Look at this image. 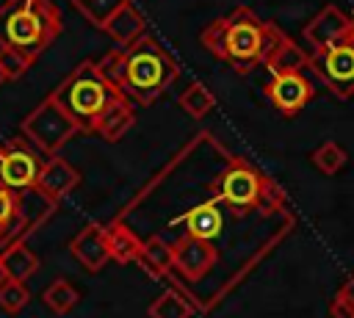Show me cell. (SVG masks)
Segmentation results:
<instances>
[{"label":"cell","mask_w":354,"mask_h":318,"mask_svg":"<svg viewBox=\"0 0 354 318\" xmlns=\"http://www.w3.org/2000/svg\"><path fill=\"white\" fill-rule=\"evenodd\" d=\"M274 33H277L274 22L260 19L249 6H238L230 14L216 17L210 25H205L199 41L221 64H230L235 72L243 75L266 61Z\"/></svg>","instance_id":"obj_1"},{"label":"cell","mask_w":354,"mask_h":318,"mask_svg":"<svg viewBox=\"0 0 354 318\" xmlns=\"http://www.w3.org/2000/svg\"><path fill=\"white\" fill-rule=\"evenodd\" d=\"M224 160L227 166L216 174L210 185L216 202L227 205L235 216H246L252 210H263V213L285 210V191L268 174H263L257 166L230 152H224Z\"/></svg>","instance_id":"obj_2"},{"label":"cell","mask_w":354,"mask_h":318,"mask_svg":"<svg viewBox=\"0 0 354 318\" xmlns=\"http://www.w3.org/2000/svg\"><path fill=\"white\" fill-rule=\"evenodd\" d=\"M61 11L53 0H6L0 6V47L36 61L61 33Z\"/></svg>","instance_id":"obj_3"},{"label":"cell","mask_w":354,"mask_h":318,"mask_svg":"<svg viewBox=\"0 0 354 318\" xmlns=\"http://www.w3.org/2000/svg\"><path fill=\"white\" fill-rule=\"evenodd\" d=\"M180 75L177 61L171 53L149 33L136 39L130 47H124V77H122V91L141 105L155 102Z\"/></svg>","instance_id":"obj_4"},{"label":"cell","mask_w":354,"mask_h":318,"mask_svg":"<svg viewBox=\"0 0 354 318\" xmlns=\"http://www.w3.org/2000/svg\"><path fill=\"white\" fill-rule=\"evenodd\" d=\"M122 88L108 83L100 69L97 61H80L55 88H53V100L72 116V122L80 127V133H91L97 116L105 111V105L119 94Z\"/></svg>","instance_id":"obj_5"},{"label":"cell","mask_w":354,"mask_h":318,"mask_svg":"<svg viewBox=\"0 0 354 318\" xmlns=\"http://www.w3.org/2000/svg\"><path fill=\"white\" fill-rule=\"evenodd\" d=\"M58 202L47 199L36 188L14 191L0 183V254L17 243L25 241L30 232H36L53 213Z\"/></svg>","instance_id":"obj_6"},{"label":"cell","mask_w":354,"mask_h":318,"mask_svg":"<svg viewBox=\"0 0 354 318\" xmlns=\"http://www.w3.org/2000/svg\"><path fill=\"white\" fill-rule=\"evenodd\" d=\"M19 130H22V135H25L39 152H44L47 158H50V155H58V149H61L72 135L80 133V127L72 122V116H69L53 97L41 100V102L22 119Z\"/></svg>","instance_id":"obj_7"},{"label":"cell","mask_w":354,"mask_h":318,"mask_svg":"<svg viewBox=\"0 0 354 318\" xmlns=\"http://www.w3.org/2000/svg\"><path fill=\"white\" fill-rule=\"evenodd\" d=\"M310 69L337 100L354 97V44L348 39L324 50H313Z\"/></svg>","instance_id":"obj_8"},{"label":"cell","mask_w":354,"mask_h":318,"mask_svg":"<svg viewBox=\"0 0 354 318\" xmlns=\"http://www.w3.org/2000/svg\"><path fill=\"white\" fill-rule=\"evenodd\" d=\"M39 149L22 135L0 144V183L14 191L36 188V177L41 171Z\"/></svg>","instance_id":"obj_9"},{"label":"cell","mask_w":354,"mask_h":318,"mask_svg":"<svg viewBox=\"0 0 354 318\" xmlns=\"http://www.w3.org/2000/svg\"><path fill=\"white\" fill-rule=\"evenodd\" d=\"M266 97L282 116L290 119L315 97V91L301 72H274L266 83Z\"/></svg>","instance_id":"obj_10"},{"label":"cell","mask_w":354,"mask_h":318,"mask_svg":"<svg viewBox=\"0 0 354 318\" xmlns=\"http://www.w3.org/2000/svg\"><path fill=\"white\" fill-rule=\"evenodd\" d=\"M171 249H174V268L191 282L205 279L218 263V249L205 238L183 235Z\"/></svg>","instance_id":"obj_11"},{"label":"cell","mask_w":354,"mask_h":318,"mask_svg":"<svg viewBox=\"0 0 354 318\" xmlns=\"http://www.w3.org/2000/svg\"><path fill=\"white\" fill-rule=\"evenodd\" d=\"M348 30H351V17L343 8L329 3L301 28V36H304V41H310L313 50H324V47L346 41Z\"/></svg>","instance_id":"obj_12"},{"label":"cell","mask_w":354,"mask_h":318,"mask_svg":"<svg viewBox=\"0 0 354 318\" xmlns=\"http://www.w3.org/2000/svg\"><path fill=\"white\" fill-rule=\"evenodd\" d=\"M69 252L72 257L91 274L102 271L111 263V252H108V227L105 224H86L72 241H69Z\"/></svg>","instance_id":"obj_13"},{"label":"cell","mask_w":354,"mask_h":318,"mask_svg":"<svg viewBox=\"0 0 354 318\" xmlns=\"http://www.w3.org/2000/svg\"><path fill=\"white\" fill-rule=\"evenodd\" d=\"M80 185V171L64 160L61 155H50L44 163H41V171L36 177V191L44 194L47 199L53 202H61L64 196H69L75 188Z\"/></svg>","instance_id":"obj_14"},{"label":"cell","mask_w":354,"mask_h":318,"mask_svg":"<svg viewBox=\"0 0 354 318\" xmlns=\"http://www.w3.org/2000/svg\"><path fill=\"white\" fill-rule=\"evenodd\" d=\"M136 124V111H133V100L124 94V91H119L108 105H105V111L97 116V122H94V135H100V138H105V141H119L130 127Z\"/></svg>","instance_id":"obj_15"},{"label":"cell","mask_w":354,"mask_h":318,"mask_svg":"<svg viewBox=\"0 0 354 318\" xmlns=\"http://www.w3.org/2000/svg\"><path fill=\"white\" fill-rule=\"evenodd\" d=\"M266 69L274 75V72H304L310 66V53L304 47H299L288 33H282L277 28L274 33V41L268 47V55H266Z\"/></svg>","instance_id":"obj_16"},{"label":"cell","mask_w":354,"mask_h":318,"mask_svg":"<svg viewBox=\"0 0 354 318\" xmlns=\"http://www.w3.org/2000/svg\"><path fill=\"white\" fill-rule=\"evenodd\" d=\"M119 47H130L136 39H141L144 33H147V19H144V14L133 6V0H127L108 22H105V28H102Z\"/></svg>","instance_id":"obj_17"},{"label":"cell","mask_w":354,"mask_h":318,"mask_svg":"<svg viewBox=\"0 0 354 318\" xmlns=\"http://www.w3.org/2000/svg\"><path fill=\"white\" fill-rule=\"evenodd\" d=\"M183 224H185L188 235H194V238H205V241H213V238L221 232V227H224V213H221L218 202L210 196L207 202H202V205L191 207V210L183 216Z\"/></svg>","instance_id":"obj_18"},{"label":"cell","mask_w":354,"mask_h":318,"mask_svg":"<svg viewBox=\"0 0 354 318\" xmlns=\"http://www.w3.org/2000/svg\"><path fill=\"white\" fill-rule=\"evenodd\" d=\"M105 227H108V252H111V260L119 263V265L136 263L138 254H141V243L144 241L122 218H116V221H111Z\"/></svg>","instance_id":"obj_19"},{"label":"cell","mask_w":354,"mask_h":318,"mask_svg":"<svg viewBox=\"0 0 354 318\" xmlns=\"http://www.w3.org/2000/svg\"><path fill=\"white\" fill-rule=\"evenodd\" d=\"M136 263H138L149 277L160 279V277H166V274L174 268V249H171L160 235H152V238H147V241L141 243V254H138Z\"/></svg>","instance_id":"obj_20"},{"label":"cell","mask_w":354,"mask_h":318,"mask_svg":"<svg viewBox=\"0 0 354 318\" xmlns=\"http://www.w3.org/2000/svg\"><path fill=\"white\" fill-rule=\"evenodd\" d=\"M0 260H3V265H6V271H8V279H28V277H33L36 271H39V257L28 249V243L25 241H17V243H11L3 254H0Z\"/></svg>","instance_id":"obj_21"},{"label":"cell","mask_w":354,"mask_h":318,"mask_svg":"<svg viewBox=\"0 0 354 318\" xmlns=\"http://www.w3.org/2000/svg\"><path fill=\"white\" fill-rule=\"evenodd\" d=\"M41 301L47 304L50 312H55V315H66V312H72V310L77 307L80 293H77V288H75L69 279L58 277V279H53V282L44 288Z\"/></svg>","instance_id":"obj_22"},{"label":"cell","mask_w":354,"mask_h":318,"mask_svg":"<svg viewBox=\"0 0 354 318\" xmlns=\"http://www.w3.org/2000/svg\"><path fill=\"white\" fill-rule=\"evenodd\" d=\"M149 318H191L194 315V304L180 293V290H163L149 307H147Z\"/></svg>","instance_id":"obj_23"},{"label":"cell","mask_w":354,"mask_h":318,"mask_svg":"<svg viewBox=\"0 0 354 318\" xmlns=\"http://www.w3.org/2000/svg\"><path fill=\"white\" fill-rule=\"evenodd\" d=\"M180 108L194 119H205L216 108V97L205 83H188V88L180 94Z\"/></svg>","instance_id":"obj_24"},{"label":"cell","mask_w":354,"mask_h":318,"mask_svg":"<svg viewBox=\"0 0 354 318\" xmlns=\"http://www.w3.org/2000/svg\"><path fill=\"white\" fill-rule=\"evenodd\" d=\"M127 0H72V6L80 11V17L86 22H91L94 28H105V22L124 6Z\"/></svg>","instance_id":"obj_25"},{"label":"cell","mask_w":354,"mask_h":318,"mask_svg":"<svg viewBox=\"0 0 354 318\" xmlns=\"http://www.w3.org/2000/svg\"><path fill=\"white\" fill-rule=\"evenodd\" d=\"M346 160H348V155L337 141H324V144H318L313 149V166L326 177L337 174L346 166Z\"/></svg>","instance_id":"obj_26"},{"label":"cell","mask_w":354,"mask_h":318,"mask_svg":"<svg viewBox=\"0 0 354 318\" xmlns=\"http://www.w3.org/2000/svg\"><path fill=\"white\" fill-rule=\"evenodd\" d=\"M30 301V293L25 288L22 279H6L0 285V310L8 315H17L25 310V304Z\"/></svg>","instance_id":"obj_27"},{"label":"cell","mask_w":354,"mask_h":318,"mask_svg":"<svg viewBox=\"0 0 354 318\" xmlns=\"http://www.w3.org/2000/svg\"><path fill=\"white\" fill-rule=\"evenodd\" d=\"M97 69H100V75H102L108 83L122 86V77H124V47L108 50V53L97 61Z\"/></svg>","instance_id":"obj_28"},{"label":"cell","mask_w":354,"mask_h":318,"mask_svg":"<svg viewBox=\"0 0 354 318\" xmlns=\"http://www.w3.org/2000/svg\"><path fill=\"white\" fill-rule=\"evenodd\" d=\"M30 64H33V61H30L25 53L11 50V47H0V66H3V72H6V80L22 77Z\"/></svg>","instance_id":"obj_29"},{"label":"cell","mask_w":354,"mask_h":318,"mask_svg":"<svg viewBox=\"0 0 354 318\" xmlns=\"http://www.w3.org/2000/svg\"><path fill=\"white\" fill-rule=\"evenodd\" d=\"M329 315H332V318H354V304H351L343 293H337V296L329 301Z\"/></svg>","instance_id":"obj_30"},{"label":"cell","mask_w":354,"mask_h":318,"mask_svg":"<svg viewBox=\"0 0 354 318\" xmlns=\"http://www.w3.org/2000/svg\"><path fill=\"white\" fill-rule=\"evenodd\" d=\"M337 293H343V296H346V299L354 304V277H348V279L340 285V290H337Z\"/></svg>","instance_id":"obj_31"},{"label":"cell","mask_w":354,"mask_h":318,"mask_svg":"<svg viewBox=\"0 0 354 318\" xmlns=\"http://www.w3.org/2000/svg\"><path fill=\"white\" fill-rule=\"evenodd\" d=\"M8 279V271H6V265H3V260H0V285Z\"/></svg>","instance_id":"obj_32"},{"label":"cell","mask_w":354,"mask_h":318,"mask_svg":"<svg viewBox=\"0 0 354 318\" xmlns=\"http://www.w3.org/2000/svg\"><path fill=\"white\" fill-rule=\"evenodd\" d=\"M348 41L354 44V17H351V30H348Z\"/></svg>","instance_id":"obj_33"},{"label":"cell","mask_w":354,"mask_h":318,"mask_svg":"<svg viewBox=\"0 0 354 318\" xmlns=\"http://www.w3.org/2000/svg\"><path fill=\"white\" fill-rule=\"evenodd\" d=\"M6 83V72H3V66H0V86Z\"/></svg>","instance_id":"obj_34"}]
</instances>
